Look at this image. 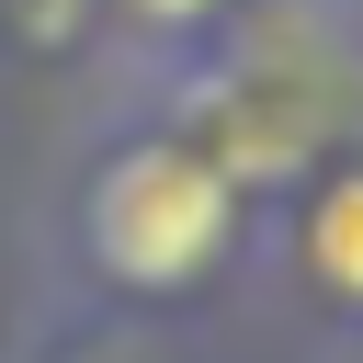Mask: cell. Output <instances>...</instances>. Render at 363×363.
Instances as JSON below:
<instances>
[{"mask_svg": "<svg viewBox=\"0 0 363 363\" xmlns=\"http://www.w3.org/2000/svg\"><path fill=\"white\" fill-rule=\"evenodd\" d=\"M91 250L113 284H193L227 250V170L204 147H125L91 193Z\"/></svg>", "mask_w": 363, "mask_h": 363, "instance_id": "1", "label": "cell"}, {"mask_svg": "<svg viewBox=\"0 0 363 363\" xmlns=\"http://www.w3.org/2000/svg\"><path fill=\"white\" fill-rule=\"evenodd\" d=\"M306 272L363 306V170H340V182L318 193V216H306Z\"/></svg>", "mask_w": 363, "mask_h": 363, "instance_id": "2", "label": "cell"}, {"mask_svg": "<svg viewBox=\"0 0 363 363\" xmlns=\"http://www.w3.org/2000/svg\"><path fill=\"white\" fill-rule=\"evenodd\" d=\"M79 11H91V0H11V23H23L34 45H57V34H79Z\"/></svg>", "mask_w": 363, "mask_h": 363, "instance_id": "3", "label": "cell"}, {"mask_svg": "<svg viewBox=\"0 0 363 363\" xmlns=\"http://www.w3.org/2000/svg\"><path fill=\"white\" fill-rule=\"evenodd\" d=\"M147 23H193V11H216V0H136Z\"/></svg>", "mask_w": 363, "mask_h": 363, "instance_id": "4", "label": "cell"}]
</instances>
